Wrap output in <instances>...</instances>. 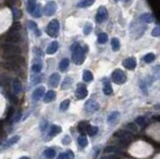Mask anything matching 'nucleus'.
Returning <instances> with one entry per match:
<instances>
[{
    "label": "nucleus",
    "mask_w": 160,
    "mask_h": 159,
    "mask_svg": "<svg viewBox=\"0 0 160 159\" xmlns=\"http://www.w3.org/2000/svg\"><path fill=\"white\" fill-rule=\"evenodd\" d=\"M60 81V75L58 73H53L49 77V85L52 87H56Z\"/></svg>",
    "instance_id": "4468645a"
},
{
    "label": "nucleus",
    "mask_w": 160,
    "mask_h": 159,
    "mask_svg": "<svg viewBox=\"0 0 160 159\" xmlns=\"http://www.w3.org/2000/svg\"><path fill=\"white\" fill-rule=\"evenodd\" d=\"M111 47H112L113 51H118L120 49V42L117 38H112L111 40Z\"/></svg>",
    "instance_id": "c756f323"
},
{
    "label": "nucleus",
    "mask_w": 160,
    "mask_h": 159,
    "mask_svg": "<svg viewBox=\"0 0 160 159\" xmlns=\"http://www.w3.org/2000/svg\"><path fill=\"white\" fill-rule=\"evenodd\" d=\"M68 66H69V60H68L67 58H64V59H62L61 62L59 63V69L61 70V71H65L68 68Z\"/></svg>",
    "instance_id": "b1692460"
},
{
    "label": "nucleus",
    "mask_w": 160,
    "mask_h": 159,
    "mask_svg": "<svg viewBox=\"0 0 160 159\" xmlns=\"http://www.w3.org/2000/svg\"><path fill=\"white\" fill-rule=\"evenodd\" d=\"M31 69H32V71L34 72V73H39V72L41 71V69H42V65H41V63H39V62H35V63L32 65V67H31Z\"/></svg>",
    "instance_id": "f704fd0d"
},
{
    "label": "nucleus",
    "mask_w": 160,
    "mask_h": 159,
    "mask_svg": "<svg viewBox=\"0 0 160 159\" xmlns=\"http://www.w3.org/2000/svg\"><path fill=\"white\" fill-rule=\"evenodd\" d=\"M61 131H62L61 127L58 126V125H51L49 128V135L50 136L57 135V134H59Z\"/></svg>",
    "instance_id": "aec40b11"
},
{
    "label": "nucleus",
    "mask_w": 160,
    "mask_h": 159,
    "mask_svg": "<svg viewBox=\"0 0 160 159\" xmlns=\"http://www.w3.org/2000/svg\"><path fill=\"white\" fill-rule=\"evenodd\" d=\"M107 40H108V36H107V34H106V33H101V34H99V36H98V42L100 44L106 43V42H107Z\"/></svg>",
    "instance_id": "e433bc0d"
},
{
    "label": "nucleus",
    "mask_w": 160,
    "mask_h": 159,
    "mask_svg": "<svg viewBox=\"0 0 160 159\" xmlns=\"http://www.w3.org/2000/svg\"><path fill=\"white\" fill-rule=\"evenodd\" d=\"M36 5H37L36 0H28L27 1V11L30 13V14H32L33 10L35 9Z\"/></svg>",
    "instance_id": "5701e85b"
},
{
    "label": "nucleus",
    "mask_w": 160,
    "mask_h": 159,
    "mask_svg": "<svg viewBox=\"0 0 160 159\" xmlns=\"http://www.w3.org/2000/svg\"><path fill=\"white\" fill-rule=\"evenodd\" d=\"M135 122H136L138 125H140V126H143V125L145 124V118L142 117V116H139V117H137V118L135 119Z\"/></svg>",
    "instance_id": "79ce46f5"
},
{
    "label": "nucleus",
    "mask_w": 160,
    "mask_h": 159,
    "mask_svg": "<svg viewBox=\"0 0 160 159\" xmlns=\"http://www.w3.org/2000/svg\"><path fill=\"white\" fill-rule=\"evenodd\" d=\"M95 2V0H82L81 2L78 3V7L80 8H86V7H89V6L93 5Z\"/></svg>",
    "instance_id": "4be33fe9"
},
{
    "label": "nucleus",
    "mask_w": 160,
    "mask_h": 159,
    "mask_svg": "<svg viewBox=\"0 0 160 159\" xmlns=\"http://www.w3.org/2000/svg\"><path fill=\"white\" fill-rule=\"evenodd\" d=\"M87 126H88V124L86 122H81V123H79V125H78V130L80 132H82V133H85L86 130H87Z\"/></svg>",
    "instance_id": "a19ab883"
},
{
    "label": "nucleus",
    "mask_w": 160,
    "mask_h": 159,
    "mask_svg": "<svg viewBox=\"0 0 160 159\" xmlns=\"http://www.w3.org/2000/svg\"><path fill=\"white\" fill-rule=\"evenodd\" d=\"M72 51V60L76 65H80L85 60V50L78 44L74 43L70 47Z\"/></svg>",
    "instance_id": "f03ea898"
},
{
    "label": "nucleus",
    "mask_w": 160,
    "mask_h": 159,
    "mask_svg": "<svg viewBox=\"0 0 160 159\" xmlns=\"http://www.w3.org/2000/svg\"><path fill=\"white\" fill-rule=\"evenodd\" d=\"M56 8H57L56 3L54 1H51L45 5V7H44V13H45L46 16H52L56 12Z\"/></svg>",
    "instance_id": "9d476101"
},
{
    "label": "nucleus",
    "mask_w": 160,
    "mask_h": 159,
    "mask_svg": "<svg viewBox=\"0 0 160 159\" xmlns=\"http://www.w3.org/2000/svg\"><path fill=\"white\" fill-rule=\"evenodd\" d=\"M159 34H160L159 27L157 26V27H155L154 29L152 30V32H151V35H152L153 37H159Z\"/></svg>",
    "instance_id": "a18cd8bd"
},
{
    "label": "nucleus",
    "mask_w": 160,
    "mask_h": 159,
    "mask_svg": "<svg viewBox=\"0 0 160 159\" xmlns=\"http://www.w3.org/2000/svg\"><path fill=\"white\" fill-rule=\"evenodd\" d=\"M34 52H35V54H36L37 56H40V57L43 56V52H42V50L38 49V48H34Z\"/></svg>",
    "instance_id": "8fccbe9b"
},
{
    "label": "nucleus",
    "mask_w": 160,
    "mask_h": 159,
    "mask_svg": "<svg viewBox=\"0 0 160 159\" xmlns=\"http://www.w3.org/2000/svg\"><path fill=\"white\" fill-rule=\"evenodd\" d=\"M12 88H13V92L14 94H18L21 92V89H22V85H21V82H20L19 79H14L13 80V84H12Z\"/></svg>",
    "instance_id": "f3484780"
},
{
    "label": "nucleus",
    "mask_w": 160,
    "mask_h": 159,
    "mask_svg": "<svg viewBox=\"0 0 160 159\" xmlns=\"http://www.w3.org/2000/svg\"><path fill=\"white\" fill-rule=\"evenodd\" d=\"M20 159H30L29 157H27V156H23V157H21Z\"/></svg>",
    "instance_id": "4d7b16f0"
},
{
    "label": "nucleus",
    "mask_w": 160,
    "mask_h": 159,
    "mask_svg": "<svg viewBox=\"0 0 160 159\" xmlns=\"http://www.w3.org/2000/svg\"><path fill=\"white\" fill-rule=\"evenodd\" d=\"M154 59H155V55L153 53H148V54H146L144 56V61L146 63H151L152 61H154Z\"/></svg>",
    "instance_id": "58836bf2"
},
{
    "label": "nucleus",
    "mask_w": 160,
    "mask_h": 159,
    "mask_svg": "<svg viewBox=\"0 0 160 159\" xmlns=\"http://www.w3.org/2000/svg\"><path fill=\"white\" fill-rule=\"evenodd\" d=\"M100 159H108L107 156H104V157H102V158H100Z\"/></svg>",
    "instance_id": "13d9d810"
},
{
    "label": "nucleus",
    "mask_w": 160,
    "mask_h": 159,
    "mask_svg": "<svg viewBox=\"0 0 160 159\" xmlns=\"http://www.w3.org/2000/svg\"><path fill=\"white\" fill-rule=\"evenodd\" d=\"M21 16V10L18 9V8H13V18H14V20H19Z\"/></svg>",
    "instance_id": "c9c22d12"
},
{
    "label": "nucleus",
    "mask_w": 160,
    "mask_h": 159,
    "mask_svg": "<svg viewBox=\"0 0 160 159\" xmlns=\"http://www.w3.org/2000/svg\"><path fill=\"white\" fill-rule=\"evenodd\" d=\"M44 93H45V88H44L43 86H40V87L36 88L32 93L33 100L37 101V100H39V99H41V97L44 95Z\"/></svg>",
    "instance_id": "f8f14e48"
},
{
    "label": "nucleus",
    "mask_w": 160,
    "mask_h": 159,
    "mask_svg": "<svg viewBox=\"0 0 160 159\" xmlns=\"http://www.w3.org/2000/svg\"><path fill=\"white\" fill-rule=\"evenodd\" d=\"M113 92V89L112 87H111L110 83L109 82H106L104 83V86H103V93L105 94V95H111Z\"/></svg>",
    "instance_id": "393cba45"
},
{
    "label": "nucleus",
    "mask_w": 160,
    "mask_h": 159,
    "mask_svg": "<svg viewBox=\"0 0 160 159\" xmlns=\"http://www.w3.org/2000/svg\"><path fill=\"white\" fill-rule=\"evenodd\" d=\"M140 20L142 22H144V23L149 24L154 21V17H153V15L151 14V13H143V14L140 16Z\"/></svg>",
    "instance_id": "dca6fc26"
},
{
    "label": "nucleus",
    "mask_w": 160,
    "mask_h": 159,
    "mask_svg": "<svg viewBox=\"0 0 160 159\" xmlns=\"http://www.w3.org/2000/svg\"><path fill=\"white\" fill-rule=\"evenodd\" d=\"M88 92H87V89H86L85 86H83L81 84V86H79L78 88L76 89V96L78 99H84L86 96H87Z\"/></svg>",
    "instance_id": "ddd939ff"
},
{
    "label": "nucleus",
    "mask_w": 160,
    "mask_h": 159,
    "mask_svg": "<svg viewBox=\"0 0 160 159\" xmlns=\"http://www.w3.org/2000/svg\"><path fill=\"white\" fill-rule=\"evenodd\" d=\"M47 125H48V123L46 120L41 121V123H40V130H41V131H44V130L46 129V127H47Z\"/></svg>",
    "instance_id": "49530a36"
},
{
    "label": "nucleus",
    "mask_w": 160,
    "mask_h": 159,
    "mask_svg": "<svg viewBox=\"0 0 160 159\" xmlns=\"http://www.w3.org/2000/svg\"><path fill=\"white\" fill-rule=\"evenodd\" d=\"M70 141H71V139L69 136H65V138H63V140H62V143H63L64 145H66V144H69Z\"/></svg>",
    "instance_id": "09e8293b"
},
{
    "label": "nucleus",
    "mask_w": 160,
    "mask_h": 159,
    "mask_svg": "<svg viewBox=\"0 0 160 159\" xmlns=\"http://www.w3.org/2000/svg\"><path fill=\"white\" fill-rule=\"evenodd\" d=\"M126 127H127L128 129H130V130H133V131H137V127H136V125H135L134 123H128V124L126 125Z\"/></svg>",
    "instance_id": "de8ad7c7"
},
{
    "label": "nucleus",
    "mask_w": 160,
    "mask_h": 159,
    "mask_svg": "<svg viewBox=\"0 0 160 159\" xmlns=\"http://www.w3.org/2000/svg\"><path fill=\"white\" fill-rule=\"evenodd\" d=\"M78 144L81 148H85L88 144V141H87V138L85 137L84 135H81L78 137Z\"/></svg>",
    "instance_id": "cd10ccee"
},
{
    "label": "nucleus",
    "mask_w": 160,
    "mask_h": 159,
    "mask_svg": "<svg viewBox=\"0 0 160 159\" xmlns=\"http://www.w3.org/2000/svg\"><path fill=\"white\" fill-rule=\"evenodd\" d=\"M92 25H91L90 23H87V24H85L84 25V27H83V32H84V34L85 35H89L91 31H92Z\"/></svg>",
    "instance_id": "ea45409f"
},
{
    "label": "nucleus",
    "mask_w": 160,
    "mask_h": 159,
    "mask_svg": "<svg viewBox=\"0 0 160 159\" xmlns=\"http://www.w3.org/2000/svg\"><path fill=\"white\" fill-rule=\"evenodd\" d=\"M21 53V48L12 43H6L2 46V56L5 59H9L12 57L18 56Z\"/></svg>",
    "instance_id": "f257e3e1"
},
{
    "label": "nucleus",
    "mask_w": 160,
    "mask_h": 159,
    "mask_svg": "<svg viewBox=\"0 0 160 159\" xmlns=\"http://www.w3.org/2000/svg\"><path fill=\"white\" fill-rule=\"evenodd\" d=\"M7 1V3H9V4H14L15 3V0H6Z\"/></svg>",
    "instance_id": "5fc2aeb1"
},
{
    "label": "nucleus",
    "mask_w": 160,
    "mask_h": 159,
    "mask_svg": "<svg viewBox=\"0 0 160 159\" xmlns=\"http://www.w3.org/2000/svg\"><path fill=\"white\" fill-rule=\"evenodd\" d=\"M123 1H125V2H127V1H129V0H123Z\"/></svg>",
    "instance_id": "bf43d9fd"
},
{
    "label": "nucleus",
    "mask_w": 160,
    "mask_h": 159,
    "mask_svg": "<svg viewBox=\"0 0 160 159\" xmlns=\"http://www.w3.org/2000/svg\"><path fill=\"white\" fill-rule=\"evenodd\" d=\"M13 111H14V110H13V108H12V107L9 108V112H8V117H9V118H10V116L13 114Z\"/></svg>",
    "instance_id": "603ef678"
},
{
    "label": "nucleus",
    "mask_w": 160,
    "mask_h": 159,
    "mask_svg": "<svg viewBox=\"0 0 160 159\" xmlns=\"http://www.w3.org/2000/svg\"><path fill=\"white\" fill-rule=\"evenodd\" d=\"M114 151H117V148L114 146H109L107 148H105V152H114Z\"/></svg>",
    "instance_id": "3c124183"
},
{
    "label": "nucleus",
    "mask_w": 160,
    "mask_h": 159,
    "mask_svg": "<svg viewBox=\"0 0 160 159\" xmlns=\"http://www.w3.org/2000/svg\"><path fill=\"white\" fill-rule=\"evenodd\" d=\"M28 27H29V29H31L32 31H34L35 33H36L37 35H40V34H41V33H40V31L38 30V27H37V24L35 23V22L29 21V22H28Z\"/></svg>",
    "instance_id": "473e14b6"
},
{
    "label": "nucleus",
    "mask_w": 160,
    "mask_h": 159,
    "mask_svg": "<svg viewBox=\"0 0 160 159\" xmlns=\"http://www.w3.org/2000/svg\"><path fill=\"white\" fill-rule=\"evenodd\" d=\"M123 66L126 69H129V70L135 69V67H136V59H135L134 57L126 58L125 60L123 61Z\"/></svg>",
    "instance_id": "9b49d317"
},
{
    "label": "nucleus",
    "mask_w": 160,
    "mask_h": 159,
    "mask_svg": "<svg viewBox=\"0 0 160 159\" xmlns=\"http://www.w3.org/2000/svg\"><path fill=\"white\" fill-rule=\"evenodd\" d=\"M86 132H87L89 136H94L95 134H97V132H98V127L92 126V125H88Z\"/></svg>",
    "instance_id": "a878e982"
},
{
    "label": "nucleus",
    "mask_w": 160,
    "mask_h": 159,
    "mask_svg": "<svg viewBox=\"0 0 160 159\" xmlns=\"http://www.w3.org/2000/svg\"><path fill=\"white\" fill-rule=\"evenodd\" d=\"M10 83V77L7 74L2 73L0 74V85L1 86H7Z\"/></svg>",
    "instance_id": "6ab92c4d"
},
{
    "label": "nucleus",
    "mask_w": 160,
    "mask_h": 159,
    "mask_svg": "<svg viewBox=\"0 0 160 159\" xmlns=\"http://www.w3.org/2000/svg\"><path fill=\"white\" fill-rule=\"evenodd\" d=\"M108 159H119L118 157H116V156H107Z\"/></svg>",
    "instance_id": "6e6d98bb"
},
{
    "label": "nucleus",
    "mask_w": 160,
    "mask_h": 159,
    "mask_svg": "<svg viewBox=\"0 0 160 159\" xmlns=\"http://www.w3.org/2000/svg\"><path fill=\"white\" fill-rule=\"evenodd\" d=\"M60 29V23L57 19H53L49 22L46 28V33L49 35L50 37H57Z\"/></svg>",
    "instance_id": "20e7f679"
},
{
    "label": "nucleus",
    "mask_w": 160,
    "mask_h": 159,
    "mask_svg": "<svg viewBox=\"0 0 160 159\" xmlns=\"http://www.w3.org/2000/svg\"><path fill=\"white\" fill-rule=\"evenodd\" d=\"M55 154H56V152L52 148H48L44 151V155H45V157L47 159H53L55 157Z\"/></svg>",
    "instance_id": "7c9ffc66"
},
{
    "label": "nucleus",
    "mask_w": 160,
    "mask_h": 159,
    "mask_svg": "<svg viewBox=\"0 0 160 159\" xmlns=\"http://www.w3.org/2000/svg\"><path fill=\"white\" fill-rule=\"evenodd\" d=\"M84 107H85V110L88 113H94V112H96L99 109V104L96 101L93 100V99H89V100L86 101Z\"/></svg>",
    "instance_id": "1a4fd4ad"
},
{
    "label": "nucleus",
    "mask_w": 160,
    "mask_h": 159,
    "mask_svg": "<svg viewBox=\"0 0 160 159\" xmlns=\"http://www.w3.org/2000/svg\"><path fill=\"white\" fill-rule=\"evenodd\" d=\"M69 105H70V101L68 100V99H66V100L62 101L61 104H60V110H61V111H65V110L68 109Z\"/></svg>",
    "instance_id": "4c0bfd02"
},
{
    "label": "nucleus",
    "mask_w": 160,
    "mask_h": 159,
    "mask_svg": "<svg viewBox=\"0 0 160 159\" xmlns=\"http://www.w3.org/2000/svg\"><path fill=\"white\" fill-rule=\"evenodd\" d=\"M5 40L8 43H16L21 40V35H20L19 31H13V30H9L7 35L5 36Z\"/></svg>",
    "instance_id": "0eeeda50"
},
{
    "label": "nucleus",
    "mask_w": 160,
    "mask_h": 159,
    "mask_svg": "<svg viewBox=\"0 0 160 159\" xmlns=\"http://www.w3.org/2000/svg\"><path fill=\"white\" fill-rule=\"evenodd\" d=\"M72 79L71 78H66L65 80L62 82V85H61V88L63 90H66V89H69V88L72 86Z\"/></svg>",
    "instance_id": "c85d7f7f"
},
{
    "label": "nucleus",
    "mask_w": 160,
    "mask_h": 159,
    "mask_svg": "<svg viewBox=\"0 0 160 159\" xmlns=\"http://www.w3.org/2000/svg\"><path fill=\"white\" fill-rule=\"evenodd\" d=\"M115 1H118V0H115Z\"/></svg>",
    "instance_id": "052dcab7"
},
{
    "label": "nucleus",
    "mask_w": 160,
    "mask_h": 159,
    "mask_svg": "<svg viewBox=\"0 0 160 159\" xmlns=\"http://www.w3.org/2000/svg\"><path fill=\"white\" fill-rule=\"evenodd\" d=\"M65 158H66V159H74V158H75L74 153H73L72 150L68 149L67 151H66V153H65Z\"/></svg>",
    "instance_id": "37998d69"
},
{
    "label": "nucleus",
    "mask_w": 160,
    "mask_h": 159,
    "mask_svg": "<svg viewBox=\"0 0 160 159\" xmlns=\"http://www.w3.org/2000/svg\"><path fill=\"white\" fill-rule=\"evenodd\" d=\"M83 80L85 82H91L93 80V74L91 73L89 70H85L83 72Z\"/></svg>",
    "instance_id": "bb28decb"
},
{
    "label": "nucleus",
    "mask_w": 160,
    "mask_h": 159,
    "mask_svg": "<svg viewBox=\"0 0 160 159\" xmlns=\"http://www.w3.org/2000/svg\"><path fill=\"white\" fill-rule=\"evenodd\" d=\"M23 64H24V58L20 56V55H18V56H15V57H12V58L7 59V61L3 64V66L5 68H7V69L14 70L20 67L21 65H23Z\"/></svg>",
    "instance_id": "7ed1b4c3"
},
{
    "label": "nucleus",
    "mask_w": 160,
    "mask_h": 159,
    "mask_svg": "<svg viewBox=\"0 0 160 159\" xmlns=\"http://www.w3.org/2000/svg\"><path fill=\"white\" fill-rule=\"evenodd\" d=\"M57 159H65V155H64L63 153L59 154V155H58V157H57Z\"/></svg>",
    "instance_id": "864d4df0"
},
{
    "label": "nucleus",
    "mask_w": 160,
    "mask_h": 159,
    "mask_svg": "<svg viewBox=\"0 0 160 159\" xmlns=\"http://www.w3.org/2000/svg\"><path fill=\"white\" fill-rule=\"evenodd\" d=\"M118 117H119V112L115 111V112H113V113H111L110 115L108 116V119H107L108 123H109V124H114L117 121V119H118Z\"/></svg>",
    "instance_id": "412c9836"
},
{
    "label": "nucleus",
    "mask_w": 160,
    "mask_h": 159,
    "mask_svg": "<svg viewBox=\"0 0 160 159\" xmlns=\"http://www.w3.org/2000/svg\"><path fill=\"white\" fill-rule=\"evenodd\" d=\"M108 18V11L104 6L99 7L98 11H97L96 15H95V20L97 23H102L103 21H105Z\"/></svg>",
    "instance_id": "6e6552de"
},
{
    "label": "nucleus",
    "mask_w": 160,
    "mask_h": 159,
    "mask_svg": "<svg viewBox=\"0 0 160 159\" xmlns=\"http://www.w3.org/2000/svg\"><path fill=\"white\" fill-rule=\"evenodd\" d=\"M58 47H59L58 42H57V41H53V42H51L49 44V46L47 47L46 53H47V54H54V53L57 51Z\"/></svg>",
    "instance_id": "2eb2a0df"
},
{
    "label": "nucleus",
    "mask_w": 160,
    "mask_h": 159,
    "mask_svg": "<svg viewBox=\"0 0 160 159\" xmlns=\"http://www.w3.org/2000/svg\"><path fill=\"white\" fill-rule=\"evenodd\" d=\"M20 29H21V24H20L19 22L14 23L12 25V27L10 28V30H13V31H20Z\"/></svg>",
    "instance_id": "c03bdc74"
},
{
    "label": "nucleus",
    "mask_w": 160,
    "mask_h": 159,
    "mask_svg": "<svg viewBox=\"0 0 160 159\" xmlns=\"http://www.w3.org/2000/svg\"><path fill=\"white\" fill-rule=\"evenodd\" d=\"M19 139H20V136L19 135H15V136H12L9 140L6 142V146H11V145H13V144H15L16 142H18L19 141Z\"/></svg>",
    "instance_id": "72a5a7b5"
},
{
    "label": "nucleus",
    "mask_w": 160,
    "mask_h": 159,
    "mask_svg": "<svg viewBox=\"0 0 160 159\" xmlns=\"http://www.w3.org/2000/svg\"><path fill=\"white\" fill-rule=\"evenodd\" d=\"M31 15H32L33 17H35V18H39V17L41 16V5H40V4L37 3L36 7H35V9L33 10V12Z\"/></svg>",
    "instance_id": "2f4dec72"
},
{
    "label": "nucleus",
    "mask_w": 160,
    "mask_h": 159,
    "mask_svg": "<svg viewBox=\"0 0 160 159\" xmlns=\"http://www.w3.org/2000/svg\"><path fill=\"white\" fill-rule=\"evenodd\" d=\"M55 97H56V93H55V91H53V90H49V91H48L47 93L44 95V102L45 103L52 102V101L55 99Z\"/></svg>",
    "instance_id": "a211bd4d"
},
{
    "label": "nucleus",
    "mask_w": 160,
    "mask_h": 159,
    "mask_svg": "<svg viewBox=\"0 0 160 159\" xmlns=\"http://www.w3.org/2000/svg\"><path fill=\"white\" fill-rule=\"evenodd\" d=\"M115 137L119 138L120 143H123V144H128V143L131 141L132 139V134L129 133L128 131H124V130H121V131H118L114 134Z\"/></svg>",
    "instance_id": "423d86ee"
},
{
    "label": "nucleus",
    "mask_w": 160,
    "mask_h": 159,
    "mask_svg": "<svg viewBox=\"0 0 160 159\" xmlns=\"http://www.w3.org/2000/svg\"><path fill=\"white\" fill-rule=\"evenodd\" d=\"M111 79H112L113 82L116 83V84H123L126 81V75L121 69H115L114 71L112 72Z\"/></svg>",
    "instance_id": "39448f33"
}]
</instances>
